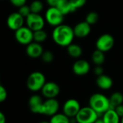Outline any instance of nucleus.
Instances as JSON below:
<instances>
[{"label":"nucleus","mask_w":123,"mask_h":123,"mask_svg":"<svg viewBox=\"0 0 123 123\" xmlns=\"http://www.w3.org/2000/svg\"><path fill=\"white\" fill-rule=\"evenodd\" d=\"M10 3L12 4V5H13L15 7H20L24 5H26L27 0H10Z\"/></svg>","instance_id":"obj_31"},{"label":"nucleus","mask_w":123,"mask_h":123,"mask_svg":"<svg viewBox=\"0 0 123 123\" xmlns=\"http://www.w3.org/2000/svg\"><path fill=\"white\" fill-rule=\"evenodd\" d=\"M90 70L91 65L85 59H78L73 65V72L78 76L86 75L89 73Z\"/></svg>","instance_id":"obj_13"},{"label":"nucleus","mask_w":123,"mask_h":123,"mask_svg":"<svg viewBox=\"0 0 123 123\" xmlns=\"http://www.w3.org/2000/svg\"><path fill=\"white\" fill-rule=\"evenodd\" d=\"M99 20V16L98 15L97 12H90L89 13L87 14V15L86 16V21L90 24L91 25H95Z\"/></svg>","instance_id":"obj_26"},{"label":"nucleus","mask_w":123,"mask_h":123,"mask_svg":"<svg viewBox=\"0 0 123 123\" xmlns=\"http://www.w3.org/2000/svg\"><path fill=\"white\" fill-rule=\"evenodd\" d=\"M67 51L69 56L73 58H79L83 54L82 47L76 43H70L67 46Z\"/></svg>","instance_id":"obj_20"},{"label":"nucleus","mask_w":123,"mask_h":123,"mask_svg":"<svg viewBox=\"0 0 123 123\" xmlns=\"http://www.w3.org/2000/svg\"><path fill=\"white\" fill-rule=\"evenodd\" d=\"M59 109V101L54 98H46V101L43 103L41 114L51 117L55 114L58 113Z\"/></svg>","instance_id":"obj_10"},{"label":"nucleus","mask_w":123,"mask_h":123,"mask_svg":"<svg viewBox=\"0 0 123 123\" xmlns=\"http://www.w3.org/2000/svg\"><path fill=\"white\" fill-rule=\"evenodd\" d=\"M120 123H123V117L121 118V121H120Z\"/></svg>","instance_id":"obj_38"},{"label":"nucleus","mask_w":123,"mask_h":123,"mask_svg":"<svg viewBox=\"0 0 123 123\" xmlns=\"http://www.w3.org/2000/svg\"><path fill=\"white\" fill-rule=\"evenodd\" d=\"M64 17L65 15L56 7H49L45 12V20L52 27H56L62 24Z\"/></svg>","instance_id":"obj_5"},{"label":"nucleus","mask_w":123,"mask_h":123,"mask_svg":"<svg viewBox=\"0 0 123 123\" xmlns=\"http://www.w3.org/2000/svg\"><path fill=\"white\" fill-rule=\"evenodd\" d=\"M45 75L38 71L31 73L26 81L27 88L32 92H37L41 90L44 84L46 83Z\"/></svg>","instance_id":"obj_3"},{"label":"nucleus","mask_w":123,"mask_h":123,"mask_svg":"<svg viewBox=\"0 0 123 123\" xmlns=\"http://www.w3.org/2000/svg\"><path fill=\"white\" fill-rule=\"evenodd\" d=\"M50 123H71L70 118L62 113H56L51 117Z\"/></svg>","instance_id":"obj_22"},{"label":"nucleus","mask_w":123,"mask_h":123,"mask_svg":"<svg viewBox=\"0 0 123 123\" xmlns=\"http://www.w3.org/2000/svg\"><path fill=\"white\" fill-rule=\"evenodd\" d=\"M96 83L101 90H109L113 86V80L109 75L102 74L99 76H97Z\"/></svg>","instance_id":"obj_18"},{"label":"nucleus","mask_w":123,"mask_h":123,"mask_svg":"<svg viewBox=\"0 0 123 123\" xmlns=\"http://www.w3.org/2000/svg\"><path fill=\"white\" fill-rule=\"evenodd\" d=\"M43 100L42 98L38 95L34 94L31 96L28 101V105L31 111L34 114H41V110L43 106Z\"/></svg>","instance_id":"obj_16"},{"label":"nucleus","mask_w":123,"mask_h":123,"mask_svg":"<svg viewBox=\"0 0 123 123\" xmlns=\"http://www.w3.org/2000/svg\"><path fill=\"white\" fill-rule=\"evenodd\" d=\"M104 123H120L121 117L116 112L114 109L110 108L101 115Z\"/></svg>","instance_id":"obj_17"},{"label":"nucleus","mask_w":123,"mask_h":123,"mask_svg":"<svg viewBox=\"0 0 123 123\" xmlns=\"http://www.w3.org/2000/svg\"><path fill=\"white\" fill-rule=\"evenodd\" d=\"M89 106L100 116L111 108L108 97L99 93H93L89 98Z\"/></svg>","instance_id":"obj_2"},{"label":"nucleus","mask_w":123,"mask_h":123,"mask_svg":"<svg viewBox=\"0 0 123 123\" xmlns=\"http://www.w3.org/2000/svg\"><path fill=\"white\" fill-rule=\"evenodd\" d=\"M25 52L30 58L37 59L41 56L43 52V49L41 43L33 41L26 46Z\"/></svg>","instance_id":"obj_15"},{"label":"nucleus","mask_w":123,"mask_h":123,"mask_svg":"<svg viewBox=\"0 0 123 123\" xmlns=\"http://www.w3.org/2000/svg\"><path fill=\"white\" fill-rule=\"evenodd\" d=\"M109 99L111 108L114 109L116 106L123 104V94L119 91L114 92L109 97Z\"/></svg>","instance_id":"obj_21"},{"label":"nucleus","mask_w":123,"mask_h":123,"mask_svg":"<svg viewBox=\"0 0 123 123\" xmlns=\"http://www.w3.org/2000/svg\"><path fill=\"white\" fill-rule=\"evenodd\" d=\"M93 123H104V121H103V119L101 118H98Z\"/></svg>","instance_id":"obj_36"},{"label":"nucleus","mask_w":123,"mask_h":123,"mask_svg":"<svg viewBox=\"0 0 123 123\" xmlns=\"http://www.w3.org/2000/svg\"><path fill=\"white\" fill-rule=\"evenodd\" d=\"M42 95L46 98H54L60 93L59 86L53 81L46 82L44 86L41 90Z\"/></svg>","instance_id":"obj_12"},{"label":"nucleus","mask_w":123,"mask_h":123,"mask_svg":"<svg viewBox=\"0 0 123 123\" xmlns=\"http://www.w3.org/2000/svg\"><path fill=\"white\" fill-rule=\"evenodd\" d=\"M42 61L45 63H51L53 62L54 59V55L52 51H43L41 56Z\"/></svg>","instance_id":"obj_27"},{"label":"nucleus","mask_w":123,"mask_h":123,"mask_svg":"<svg viewBox=\"0 0 123 123\" xmlns=\"http://www.w3.org/2000/svg\"><path fill=\"white\" fill-rule=\"evenodd\" d=\"M47 37L48 34L43 29L33 31V41L41 43L47 39Z\"/></svg>","instance_id":"obj_24"},{"label":"nucleus","mask_w":123,"mask_h":123,"mask_svg":"<svg viewBox=\"0 0 123 123\" xmlns=\"http://www.w3.org/2000/svg\"><path fill=\"white\" fill-rule=\"evenodd\" d=\"M7 97V91L6 88L0 84V103L4 102Z\"/></svg>","instance_id":"obj_30"},{"label":"nucleus","mask_w":123,"mask_h":123,"mask_svg":"<svg viewBox=\"0 0 123 123\" xmlns=\"http://www.w3.org/2000/svg\"><path fill=\"white\" fill-rule=\"evenodd\" d=\"M18 12L25 18H26L31 13V10L30 8V6L27 5H24L22 7L18 8Z\"/></svg>","instance_id":"obj_29"},{"label":"nucleus","mask_w":123,"mask_h":123,"mask_svg":"<svg viewBox=\"0 0 123 123\" xmlns=\"http://www.w3.org/2000/svg\"><path fill=\"white\" fill-rule=\"evenodd\" d=\"M39 123H50V122H46V121H42V122H41Z\"/></svg>","instance_id":"obj_37"},{"label":"nucleus","mask_w":123,"mask_h":123,"mask_svg":"<svg viewBox=\"0 0 123 123\" xmlns=\"http://www.w3.org/2000/svg\"><path fill=\"white\" fill-rule=\"evenodd\" d=\"M80 109L81 106L78 100L75 98H70L64 103L62 111L70 118H74L76 117Z\"/></svg>","instance_id":"obj_9"},{"label":"nucleus","mask_w":123,"mask_h":123,"mask_svg":"<svg viewBox=\"0 0 123 123\" xmlns=\"http://www.w3.org/2000/svg\"><path fill=\"white\" fill-rule=\"evenodd\" d=\"M70 2L73 9L76 11L77 10L83 7L86 5V0H70Z\"/></svg>","instance_id":"obj_28"},{"label":"nucleus","mask_w":123,"mask_h":123,"mask_svg":"<svg viewBox=\"0 0 123 123\" xmlns=\"http://www.w3.org/2000/svg\"><path fill=\"white\" fill-rule=\"evenodd\" d=\"M0 123H6V117L1 111H0Z\"/></svg>","instance_id":"obj_35"},{"label":"nucleus","mask_w":123,"mask_h":123,"mask_svg":"<svg viewBox=\"0 0 123 123\" xmlns=\"http://www.w3.org/2000/svg\"><path fill=\"white\" fill-rule=\"evenodd\" d=\"M49 7H56L59 0H46Z\"/></svg>","instance_id":"obj_34"},{"label":"nucleus","mask_w":123,"mask_h":123,"mask_svg":"<svg viewBox=\"0 0 123 123\" xmlns=\"http://www.w3.org/2000/svg\"><path fill=\"white\" fill-rule=\"evenodd\" d=\"M93 72L96 76H99V75L104 74V69L101 67V65H96Z\"/></svg>","instance_id":"obj_32"},{"label":"nucleus","mask_w":123,"mask_h":123,"mask_svg":"<svg viewBox=\"0 0 123 123\" xmlns=\"http://www.w3.org/2000/svg\"><path fill=\"white\" fill-rule=\"evenodd\" d=\"M114 110L116 111V112L118 114V115L122 118L123 117V104H120L117 106H116L114 108Z\"/></svg>","instance_id":"obj_33"},{"label":"nucleus","mask_w":123,"mask_h":123,"mask_svg":"<svg viewBox=\"0 0 123 123\" xmlns=\"http://www.w3.org/2000/svg\"><path fill=\"white\" fill-rule=\"evenodd\" d=\"M74 37L73 28L63 23L54 27L52 31L53 41L56 44L62 47H67L72 43Z\"/></svg>","instance_id":"obj_1"},{"label":"nucleus","mask_w":123,"mask_h":123,"mask_svg":"<svg viewBox=\"0 0 123 123\" xmlns=\"http://www.w3.org/2000/svg\"><path fill=\"white\" fill-rule=\"evenodd\" d=\"M26 26H28L33 31L41 30L45 25V18H43L40 14L31 13L25 18Z\"/></svg>","instance_id":"obj_8"},{"label":"nucleus","mask_w":123,"mask_h":123,"mask_svg":"<svg viewBox=\"0 0 123 123\" xmlns=\"http://www.w3.org/2000/svg\"><path fill=\"white\" fill-rule=\"evenodd\" d=\"M99 115L90 106L81 107L79 112L75 117L77 123H93Z\"/></svg>","instance_id":"obj_4"},{"label":"nucleus","mask_w":123,"mask_h":123,"mask_svg":"<svg viewBox=\"0 0 123 123\" xmlns=\"http://www.w3.org/2000/svg\"><path fill=\"white\" fill-rule=\"evenodd\" d=\"M25 19L18 12H12L7 18V25L10 30L15 31L24 25V23L25 22Z\"/></svg>","instance_id":"obj_11"},{"label":"nucleus","mask_w":123,"mask_h":123,"mask_svg":"<svg viewBox=\"0 0 123 123\" xmlns=\"http://www.w3.org/2000/svg\"><path fill=\"white\" fill-rule=\"evenodd\" d=\"M15 38L18 43L27 46L33 41V31L28 26H23L15 31Z\"/></svg>","instance_id":"obj_6"},{"label":"nucleus","mask_w":123,"mask_h":123,"mask_svg":"<svg viewBox=\"0 0 123 123\" xmlns=\"http://www.w3.org/2000/svg\"><path fill=\"white\" fill-rule=\"evenodd\" d=\"M56 7L65 16L70 13L75 12L70 2V0H59L57 5H56Z\"/></svg>","instance_id":"obj_19"},{"label":"nucleus","mask_w":123,"mask_h":123,"mask_svg":"<svg viewBox=\"0 0 123 123\" xmlns=\"http://www.w3.org/2000/svg\"><path fill=\"white\" fill-rule=\"evenodd\" d=\"M75 36L79 38H86L88 36L91 31V25L88 24L86 20L77 23L73 28Z\"/></svg>","instance_id":"obj_14"},{"label":"nucleus","mask_w":123,"mask_h":123,"mask_svg":"<svg viewBox=\"0 0 123 123\" xmlns=\"http://www.w3.org/2000/svg\"><path fill=\"white\" fill-rule=\"evenodd\" d=\"M114 44V38L109 33H104L101 35L96 42V49L103 52H106L111 50Z\"/></svg>","instance_id":"obj_7"},{"label":"nucleus","mask_w":123,"mask_h":123,"mask_svg":"<svg viewBox=\"0 0 123 123\" xmlns=\"http://www.w3.org/2000/svg\"><path fill=\"white\" fill-rule=\"evenodd\" d=\"M29 6L32 13L40 14L43 10V4L41 0H34Z\"/></svg>","instance_id":"obj_25"},{"label":"nucleus","mask_w":123,"mask_h":123,"mask_svg":"<svg viewBox=\"0 0 123 123\" xmlns=\"http://www.w3.org/2000/svg\"><path fill=\"white\" fill-rule=\"evenodd\" d=\"M91 59L93 62L96 65H101L105 61V55H104V52L96 49L91 56Z\"/></svg>","instance_id":"obj_23"}]
</instances>
